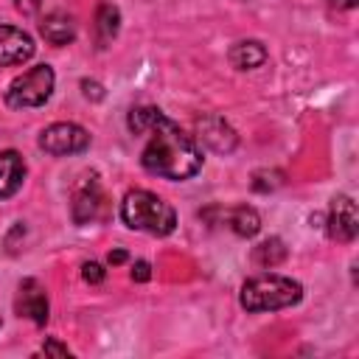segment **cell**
Instances as JSON below:
<instances>
[{
    "label": "cell",
    "instance_id": "2e32d148",
    "mask_svg": "<svg viewBox=\"0 0 359 359\" xmlns=\"http://www.w3.org/2000/svg\"><path fill=\"white\" fill-rule=\"evenodd\" d=\"M286 258V247H283V241L280 238H266V241H261L255 250H252V261L258 264V266H278L280 261Z\"/></svg>",
    "mask_w": 359,
    "mask_h": 359
},
{
    "label": "cell",
    "instance_id": "d6986e66",
    "mask_svg": "<svg viewBox=\"0 0 359 359\" xmlns=\"http://www.w3.org/2000/svg\"><path fill=\"white\" fill-rule=\"evenodd\" d=\"M42 351H45V353H59V356H70L67 345H59V342H53V339H48V342L42 345Z\"/></svg>",
    "mask_w": 359,
    "mask_h": 359
},
{
    "label": "cell",
    "instance_id": "30bf717a",
    "mask_svg": "<svg viewBox=\"0 0 359 359\" xmlns=\"http://www.w3.org/2000/svg\"><path fill=\"white\" fill-rule=\"evenodd\" d=\"M34 50H36V45H34L31 34L0 22V65H22L34 56Z\"/></svg>",
    "mask_w": 359,
    "mask_h": 359
},
{
    "label": "cell",
    "instance_id": "ac0fdd59",
    "mask_svg": "<svg viewBox=\"0 0 359 359\" xmlns=\"http://www.w3.org/2000/svg\"><path fill=\"white\" fill-rule=\"evenodd\" d=\"M151 278V266L146 261H135L132 266V280H149Z\"/></svg>",
    "mask_w": 359,
    "mask_h": 359
},
{
    "label": "cell",
    "instance_id": "6da1fadb",
    "mask_svg": "<svg viewBox=\"0 0 359 359\" xmlns=\"http://www.w3.org/2000/svg\"><path fill=\"white\" fill-rule=\"evenodd\" d=\"M132 135H149L140 165L163 180H188L202 168V151L174 121L154 107H137L129 112Z\"/></svg>",
    "mask_w": 359,
    "mask_h": 359
},
{
    "label": "cell",
    "instance_id": "9a60e30c",
    "mask_svg": "<svg viewBox=\"0 0 359 359\" xmlns=\"http://www.w3.org/2000/svg\"><path fill=\"white\" fill-rule=\"evenodd\" d=\"M118 22H121V14L112 3H101L98 11H95V36H98V45L104 48L107 42H112V36L118 34Z\"/></svg>",
    "mask_w": 359,
    "mask_h": 359
},
{
    "label": "cell",
    "instance_id": "44dd1931",
    "mask_svg": "<svg viewBox=\"0 0 359 359\" xmlns=\"http://www.w3.org/2000/svg\"><path fill=\"white\" fill-rule=\"evenodd\" d=\"M121 261H126V252H123V250L109 252V264H121Z\"/></svg>",
    "mask_w": 359,
    "mask_h": 359
},
{
    "label": "cell",
    "instance_id": "7a4b0ae2",
    "mask_svg": "<svg viewBox=\"0 0 359 359\" xmlns=\"http://www.w3.org/2000/svg\"><path fill=\"white\" fill-rule=\"evenodd\" d=\"M121 219L132 230H143L151 236H168L177 227V213L157 194L135 188L121 202Z\"/></svg>",
    "mask_w": 359,
    "mask_h": 359
},
{
    "label": "cell",
    "instance_id": "4fadbf2b",
    "mask_svg": "<svg viewBox=\"0 0 359 359\" xmlns=\"http://www.w3.org/2000/svg\"><path fill=\"white\" fill-rule=\"evenodd\" d=\"M227 59L236 70H252V67H261L266 62V48L258 39H244V42H236L230 48Z\"/></svg>",
    "mask_w": 359,
    "mask_h": 359
},
{
    "label": "cell",
    "instance_id": "277c9868",
    "mask_svg": "<svg viewBox=\"0 0 359 359\" xmlns=\"http://www.w3.org/2000/svg\"><path fill=\"white\" fill-rule=\"evenodd\" d=\"M53 79H56V76H53V70H50L48 65H36V67L25 70L22 76H17V79L8 84V90H6V104H8V107H17V109L45 104V101L50 98V93H53Z\"/></svg>",
    "mask_w": 359,
    "mask_h": 359
},
{
    "label": "cell",
    "instance_id": "8992f818",
    "mask_svg": "<svg viewBox=\"0 0 359 359\" xmlns=\"http://www.w3.org/2000/svg\"><path fill=\"white\" fill-rule=\"evenodd\" d=\"M107 216H109L107 194L101 191L95 177H87L73 194V222L90 224V222H104Z\"/></svg>",
    "mask_w": 359,
    "mask_h": 359
},
{
    "label": "cell",
    "instance_id": "8fae6325",
    "mask_svg": "<svg viewBox=\"0 0 359 359\" xmlns=\"http://www.w3.org/2000/svg\"><path fill=\"white\" fill-rule=\"evenodd\" d=\"M25 180V160L20 151L6 149L0 151V199H8L11 194L20 191Z\"/></svg>",
    "mask_w": 359,
    "mask_h": 359
},
{
    "label": "cell",
    "instance_id": "e0dca14e",
    "mask_svg": "<svg viewBox=\"0 0 359 359\" xmlns=\"http://www.w3.org/2000/svg\"><path fill=\"white\" fill-rule=\"evenodd\" d=\"M81 275H84V280H87V283H101V280L107 278L104 266H101V264H95V261H87V264L81 266Z\"/></svg>",
    "mask_w": 359,
    "mask_h": 359
},
{
    "label": "cell",
    "instance_id": "3957f363",
    "mask_svg": "<svg viewBox=\"0 0 359 359\" xmlns=\"http://www.w3.org/2000/svg\"><path fill=\"white\" fill-rule=\"evenodd\" d=\"M303 297V286L283 275H258L241 286V306L247 311H278L294 306Z\"/></svg>",
    "mask_w": 359,
    "mask_h": 359
},
{
    "label": "cell",
    "instance_id": "9c48e42d",
    "mask_svg": "<svg viewBox=\"0 0 359 359\" xmlns=\"http://www.w3.org/2000/svg\"><path fill=\"white\" fill-rule=\"evenodd\" d=\"M14 309H17L20 317H28V320L36 323V325H45V323H48V294H45V289L39 286V280L28 278V280L20 283Z\"/></svg>",
    "mask_w": 359,
    "mask_h": 359
},
{
    "label": "cell",
    "instance_id": "5bb4252c",
    "mask_svg": "<svg viewBox=\"0 0 359 359\" xmlns=\"http://www.w3.org/2000/svg\"><path fill=\"white\" fill-rule=\"evenodd\" d=\"M224 219H227V224L233 227V233H236V236H244V238H250V236H255V233L261 230V216H258V210L250 208V205H238V208L227 210Z\"/></svg>",
    "mask_w": 359,
    "mask_h": 359
},
{
    "label": "cell",
    "instance_id": "ffe728a7",
    "mask_svg": "<svg viewBox=\"0 0 359 359\" xmlns=\"http://www.w3.org/2000/svg\"><path fill=\"white\" fill-rule=\"evenodd\" d=\"M39 3H42V0H14V6H17L22 14H34V11H39Z\"/></svg>",
    "mask_w": 359,
    "mask_h": 359
},
{
    "label": "cell",
    "instance_id": "7c38bea8",
    "mask_svg": "<svg viewBox=\"0 0 359 359\" xmlns=\"http://www.w3.org/2000/svg\"><path fill=\"white\" fill-rule=\"evenodd\" d=\"M39 34L50 42V45H67L76 36V22L70 14L65 11H53L39 22Z\"/></svg>",
    "mask_w": 359,
    "mask_h": 359
},
{
    "label": "cell",
    "instance_id": "ba28073f",
    "mask_svg": "<svg viewBox=\"0 0 359 359\" xmlns=\"http://www.w3.org/2000/svg\"><path fill=\"white\" fill-rule=\"evenodd\" d=\"M196 137H199L208 149H213V151H219V154L233 151L236 143H238L233 126H230L222 115H205V118H199V121H196Z\"/></svg>",
    "mask_w": 359,
    "mask_h": 359
},
{
    "label": "cell",
    "instance_id": "7402d4cb",
    "mask_svg": "<svg viewBox=\"0 0 359 359\" xmlns=\"http://www.w3.org/2000/svg\"><path fill=\"white\" fill-rule=\"evenodd\" d=\"M331 3H334L337 8H356L359 0H331Z\"/></svg>",
    "mask_w": 359,
    "mask_h": 359
},
{
    "label": "cell",
    "instance_id": "5b68a950",
    "mask_svg": "<svg viewBox=\"0 0 359 359\" xmlns=\"http://www.w3.org/2000/svg\"><path fill=\"white\" fill-rule=\"evenodd\" d=\"M39 146L48 154H79L90 146V132L79 123H50L42 135H39Z\"/></svg>",
    "mask_w": 359,
    "mask_h": 359
},
{
    "label": "cell",
    "instance_id": "52a82bcc",
    "mask_svg": "<svg viewBox=\"0 0 359 359\" xmlns=\"http://www.w3.org/2000/svg\"><path fill=\"white\" fill-rule=\"evenodd\" d=\"M325 230H328V236L337 238V241H353V238H356V230H359V213H356V202H353L351 196L339 194V196L331 199Z\"/></svg>",
    "mask_w": 359,
    "mask_h": 359
}]
</instances>
